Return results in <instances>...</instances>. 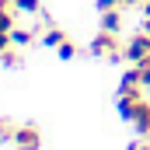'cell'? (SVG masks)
Masks as SVG:
<instances>
[{
  "mask_svg": "<svg viewBox=\"0 0 150 150\" xmlns=\"http://www.w3.org/2000/svg\"><path fill=\"white\" fill-rule=\"evenodd\" d=\"M87 52H91V56H98V59H108V63H119V59H126V42L119 38V32H108V28H101L98 35L91 38Z\"/></svg>",
  "mask_w": 150,
  "mask_h": 150,
  "instance_id": "6da1fadb",
  "label": "cell"
},
{
  "mask_svg": "<svg viewBox=\"0 0 150 150\" xmlns=\"http://www.w3.org/2000/svg\"><path fill=\"white\" fill-rule=\"evenodd\" d=\"M11 147H14V150H42V133H38V126H32V122L18 126Z\"/></svg>",
  "mask_w": 150,
  "mask_h": 150,
  "instance_id": "7a4b0ae2",
  "label": "cell"
},
{
  "mask_svg": "<svg viewBox=\"0 0 150 150\" xmlns=\"http://www.w3.org/2000/svg\"><path fill=\"white\" fill-rule=\"evenodd\" d=\"M129 122L136 126V133H140V136H150V101H147V98L136 105V112H133Z\"/></svg>",
  "mask_w": 150,
  "mask_h": 150,
  "instance_id": "3957f363",
  "label": "cell"
},
{
  "mask_svg": "<svg viewBox=\"0 0 150 150\" xmlns=\"http://www.w3.org/2000/svg\"><path fill=\"white\" fill-rule=\"evenodd\" d=\"M63 42H67V32H63V28H56V25H45V28H42V45L59 49Z\"/></svg>",
  "mask_w": 150,
  "mask_h": 150,
  "instance_id": "277c9868",
  "label": "cell"
},
{
  "mask_svg": "<svg viewBox=\"0 0 150 150\" xmlns=\"http://www.w3.org/2000/svg\"><path fill=\"white\" fill-rule=\"evenodd\" d=\"M35 38H38L35 28H14V32H11V45H14V49H28Z\"/></svg>",
  "mask_w": 150,
  "mask_h": 150,
  "instance_id": "5b68a950",
  "label": "cell"
},
{
  "mask_svg": "<svg viewBox=\"0 0 150 150\" xmlns=\"http://www.w3.org/2000/svg\"><path fill=\"white\" fill-rule=\"evenodd\" d=\"M14 18H18V7H14L11 0H0V28H4V32H14V28H18Z\"/></svg>",
  "mask_w": 150,
  "mask_h": 150,
  "instance_id": "8992f818",
  "label": "cell"
},
{
  "mask_svg": "<svg viewBox=\"0 0 150 150\" xmlns=\"http://www.w3.org/2000/svg\"><path fill=\"white\" fill-rule=\"evenodd\" d=\"M101 28H108V32H122V7L101 11Z\"/></svg>",
  "mask_w": 150,
  "mask_h": 150,
  "instance_id": "52a82bcc",
  "label": "cell"
},
{
  "mask_svg": "<svg viewBox=\"0 0 150 150\" xmlns=\"http://www.w3.org/2000/svg\"><path fill=\"white\" fill-rule=\"evenodd\" d=\"M0 63H4V67H21V49H14V45L4 49V52H0Z\"/></svg>",
  "mask_w": 150,
  "mask_h": 150,
  "instance_id": "ba28073f",
  "label": "cell"
},
{
  "mask_svg": "<svg viewBox=\"0 0 150 150\" xmlns=\"http://www.w3.org/2000/svg\"><path fill=\"white\" fill-rule=\"evenodd\" d=\"M133 67H136V77H140V84L150 91V56H147V59H140V63H133Z\"/></svg>",
  "mask_w": 150,
  "mask_h": 150,
  "instance_id": "9c48e42d",
  "label": "cell"
},
{
  "mask_svg": "<svg viewBox=\"0 0 150 150\" xmlns=\"http://www.w3.org/2000/svg\"><path fill=\"white\" fill-rule=\"evenodd\" d=\"M77 52H80V49H77V42H70V38H67V42L56 49V56H59V59H74Z\"/></svg>",
  "mask_w": 150,
  "mask_h": 150,
  "instance_id": "30bf717a",
  "label": "cell"
},
{
  "mask_svg": "<svg viewBox=\"0 0 150 150\" xmlns=\"http://www.w3.org/2000/svg\"><path fill=\"white\" fill-rule=\"evenodd\" d=\"M14 129L18 126H11L7 119H0V143H14Z\"/></svg>",
  "mask_w": 150,
  "mask_h": 150,
  "instance_id": "8fae6325",
  "label": "cell"
},
{
  "mask_svg": "<svg viewBox=\"0 0 150 150\" xmlns=\"http://www.w3.org/2000/svg\"><path fill=\"white\" fill-rule=\"evenodd\" d=\"M4 49H11V32L0 28V52H4Z\"/></svg>",
  "mask_w": 150,
  "mask_h": 150,
  "instance_id": "7c38bea8",
  "label": "cell"
},
{
  "mask_svg": "<svg viewBox=\"0 0 150 150\" xmlns=\"http://www.w3.org/2000/svg\"><path fill=\"white\" fill-rule=\"evenodd\" d=\"M140 14H143V18H150V0H143V7H140Z\"/></svg>",
  "mask_w": 150,
  "mask_h": 150,
  "instance_id": "4fadbf2b",
  "label": "cell"
}]
</instances>
